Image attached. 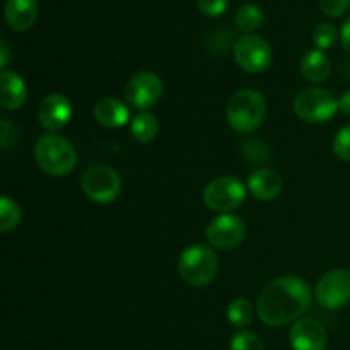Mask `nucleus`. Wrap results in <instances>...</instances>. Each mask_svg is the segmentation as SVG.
I'll return each instance as SVG.
<instances>
[{
	"mask_svg": "<svg viewBox=\"0 0 350 350\" xmlns=\"http://www.w3.org/2000/svg\"><path fill=\"white\" fill-rule=\"evenodd\" d=\"M5 23L14 31H27L38 17L36 0H7L3 9Z\"/></svg>",
	"mask_w": 350,
	"mask_h": 350,
	"instance_id": "2eb2a0df",
	"label": "nucleus"
},
{
	"mask_svg": "<svg viewBox=\"0 0 350 350\" xmlns=\"http://www.w3.org/2000/svg\"><path fill=\"white\" fill-rule=\"evenodd\" d=\"M338 109H340L344 115L350 116V91H345L344 94L338 98Z\"/></svg>",
	"mask_w": 350,
	"mask_h": 350,
	"instance_id": "c756f323",
	"label": "nucleus"
},
{
	"mask_svg": "<svg viewBox=\"0 0 350 350\" xmlns=\"http://www.w3.org/2000/svg\"><path fill=\"white\" fill-rule=\"evenodd\" d=\"M198 9L207 17H219L228 9V0H197Z\"/></svg>",
	"mask_w": 350,
	"mask_h": 350,
	"instance_id": "a878e982",
	"label": "nucleus"
},
{
	"mask_svg": "<svg viewBox=\"0 0 350 350\" xmlns=\"http://www.w3.org/2000/svg\"><path fill=\"white\" fill-rule=\"evenodd\" d=\"M248 190L256 200H273L282 191V178L277 171L270 170V167H262L248 178Z\"/></svg>",
	"mask_w": 350,
	"mask_h": 350,
	"instance_id": "4468645a",
	"label": "nucleus"
},
{
	"mask_svg": "<svg viewBox=\"0 0 350 350\" xmlns=\"http://www.w3.org/2000/svg\"><path fill=\"white\" fill-rule=\"evenodd\" d=\"M246 187L234 176H221L207 185L204 190V202L208 208L229 214L245 202Z\"/></svg>",
	"mask_w": 350,
	"mask_h": 350,
	"instance_id": "0eeeda50",
	"label": "nucleus"
},
{
	"mask_svg": "<svg viewBox=\"0 0 350 350\" xmlns=\"http://www.w3.org/2000/svg\"><path fill=\"white\" fill-rule=\"evenodd\" d=\"M9 46H7L5 40L0 41V67H7V64H9Z\"/></svg>",
	"mask_w": 350,
	"mask_h": 350,
	"instance_id": "7c9ffc66",
	"label": "nucleus"
},
{
	"mask_svg": "<svg viewBox=\"0 0 350 350\" xmlns=\"http://www.w3.org/2000/svg\"><path fill=\"white\" fill-rule=\"evenodd\" d=\"M94 118L106 129H118L129 122L130 113L123 101L116 98H106L94 106Z\"/></svg>",
	"mask_w": 350,
	"mask_h": 350,
	"instance_id": "f3484780",
	"label": "nucleus"
},
{
	"mask_svg": "<svg viewBox=\"0 0 350 350\" xmlns=\"http://www.w3.org/2000/svg\"><path fill=\"white\" fill-rule=\"evenodd\" d=\"M289 340L294 350H325L328 335L320 321L313 318H301L291 328Z\"/></svg>",
	"mask_w": 350,
	"mask_h": 350,
	"instance_id": "f8f14e48",
	"label": "nucleus"
},
{
	"mask_svg": "<svg viewBox=\"0 0 350 350\" xmlns=\"http://www.w3.org/2000/svg\"><path fill=\"white\" fill-rule=\"evenodd\" d=\"M265 98L255 89H241L229 99L226 118L229 126L239 133H252L265 120Z\"/></svg>",
	"mask_w": 350,
	"mask_h": 350,
	"instance_id": "f03ea898",
	"label": "nucleus"
},
{
	"mask_svg": "<svg viewBox=\"0 0 350 350\" xmlns=\"http://www.w3.org/2000/svg\"><path fill=\"white\" fill-rule=\"evenodd\" d=\"M10 132L16 133L17 129L14 125H10L9 120H2V135H0V140H2V147L3 149H9L10 144L16 140V137L10 135Z\"/></svg>",
	"mask_w": 350,
	"mask_h": 350,
	"instance_id": "cd10ccee",
	"label": "nucleus"
},
{
	"mask_svg": "<svg viewBox=\"0 0 350 350\" xmlns=\"http://www.w3.org/2000/svg\"><path fill=\"white\" fill-rule=\"evenodd\" d=\"M21 217H23V212H21L17 202L9 197H2V200H0V226H2V232L12 231L21 222Z\"/></svg>",
	"mask_w": 350,
	"mask_h": 350,
	"instance_id": "4be33fe9",
	"label": "nucleus"
},
{
	"mask_svg": "<svg viewBox=\"0 0 350 350\" xmlns=\"http://www.w3.org/2000/svg\"><path fill=\"white\" fill-rule=\"evenodd\" d=\"M163 81L157 74L149 70L132 75L125 85V98L132 108L147 111L152 108L163 96Z\"/></svg>",
	"mask_w": 350,
	"mask_h": 350,
	"instance_id": "9d476101",
	"label": "nucleus"
},
{
	"mask_svg": "<svg viewBox=\"0 0 350 350\" xmlns=\"http://www.w3.org/2000/svg\"><path fill=\"white\" fill-rule=\"evenodd\" d=\"M337 38H338V33H337V29H335L334 24L323 23V24H320V26H317V29L313 31V41H314V44L318 46V50H321V51L335 46V43H337Z\"/></svg>",
	"mask_w": 350,
	"mask_h": 350,
	"instance_id": "b1692460",
	"label": "nucleus"
},
{
	"mask_svg": "<svg viewBox=\"0 0 350 350\" xmlns=\"http://www.w3.org/2000/svg\"><path fill=\"white\" fill-rule=\"evenodd\" d=\"M234 58L245 72L260 74L272 64V46L258 34H245L234 43Z\"/></svg>",
	"mask_w": 350,
	"mask_h": 350,
	"instance_id": "1a4fd4ad",
	"label": "nucleus"
},
{
	"mask_svg": "<svg viewBox=\"0 0 350 350\" xmlns=\"http://www.w3.org/2000/svg\"><path fill=\"white\" fill-rule=\"evenodd\" d=\"M314 299L325 310H340L350 303V270L335 269L325 273L314 287Z\"/></svg>",
	"mask_w": 350,
	"mask_h": 350,
	"instance_id": "6e6552de",
	"label": "nucleus"
},
{
	"mask_svg": "<svg viewBox=\"0 0 350 350\" xmlns=\"http://www.w3.org/2000/svg\"><path fill=\"white\" fill-rule=\"evenodd\" d=\"M332 72L330 58L321 50H310L301 58V74L310 82L327 81Z\"/></svg>",
	"mask_w": 350,
	"mask_h": 350,
	"instance_id": "a211bd4d",
	"label": "nucleus"
},
{
	"mask_svg": "<svg viewBox=\"0 0 350 350\" xmlns=\"http://www.w3.org/2000/svg\"><path fill=\"white\" fill-rule=\"evenodd\" d=\"M228 320L232 327L245 328L252 323L253 320V306L245 297L231 301L228 304Z\"/></svg>",
	"mask_w": 350,
	"mask_h": 350,
	"instance_id": "412c9836",
	"label": "nucleus"
},
{
	"mask_svg": "<svg viewBox=\"0 0 350 350\" xmlns=\"http://www.w3.org/2000/svg\"><path fill=\"white\" fill-rule=\"evenodd\" d=\"M342 48L345 50V53L350 55V16L345 19L344 26H342Z\"/></svg>",
	"mask_w": 350,
	"mask_h": 350,
	"instance_id": "c85d7f7f",
	"label": "nucleus"
},
{
	"mask_svg": "<svg viewBox=\"0 0 350 350\" xmlns=\"http://www.w3.org/2000/svg\"><path fill=\"white\" fill-rule=\"evenodd\" d=\"M229 349L231 350H265L262 338L256 334L248 330H241L234 334L229 342Z\"/></svg>",
	"mask_w": 350,
	"mask_h": 350,
	"instance_id": "5701e85b",
	"label": "nucleus"
},
{
	"mask_svg": "<svg viewBox=\"0 0 350 350\" xmlns=\"http://www.w3.org/2000/svg\"><path fill=\"white\" fill-rule=\"evenodd\" d=\"M208 243L219 250H232L246 238V224L234 214H221L208 222L205 229Z\"/></svg>",
	"mask_w": 350,
	"mask_h": 350,
	"instance_id": "9b49d317",
	"label": "nucleus"
},
{
	"mask_svg": "<svg viewBox=\"0 0 350 350\" xmlns=\"http://www.w3.org/2000/svg\"><path fill=\"white\" fill-rule=\"evenodd\" d=\"M217 269L219 263L215 252L211 246L202 245V243L185 250L178 260L181 279L188 286L197 287V289L208 286L217 275Z\"/></svg>",
	"mask_w": 350,
	"mask_h": 350,
	"instance_id": "20e7f679",
	"label": "nucleus"
},
{
	"mask_svg": "<svg viewBox=\"0 0 350 350\" xmlns=\"http://www.w3.org/2000/svg\"><path fill=\"white\" fill-rule=\"evenodd\" d=\"M27 99V88L16 72L3 70L0 74V105L9 111L23 108Z\"/></svg>",
	"mask_w": 350,
	"mask_h": 350,
	"instance_id": "dca6fc26",
	"label": "nucleus"
},
{
	"mask_svg": "<svg viewBox=\"0 0 350 350\" xmlns=\"http://www.w3.org/2000/svg\"><path fill=\"white\" fill-rule=\"evenodd\" d=\"M82 190L96 204H109L122 193V178L106 164H94L82 176Z\"/></svg>",
	"mask_w": 350,
	"mask_h": 350,
	"instance_id": "423d86ee",
	"label": "nucleus"
},
{
	"mask_svg": "<svg viewBox=\"0 0 350 350\" xmlns=\"http://www.w3.org/2000/svg\"><path fill=\"white\" fill-rule=\"evenodd\" d=\"M313 293L299 277H279L262 291L256 303V314L267 327L279 328L301 320L311 308Z\"/></svg>",
	"mask_w": 350,
	"mask_h": 350,
	"instance_id": "f257e3e1",
	"label": "nucleus"
},
{
	"mask_svg": "<svg viewBox=\"0 0 350 350\" xmlns=\"http://www.w3.org/2000/svg\"><path fill=\"white\" fill-rule=\"evenodd\" d=\"M294 111L306 123H325L338 111V99L328 89H304L294 99Z\"/></svg>",
	"mask_w": 350,
	"mask_h": 350,
	"instance_id": "39448f33",
	"label": "nucleus"
},
{
	"mask_svg": "<svg viewBox=\"0 0 350 350\" xmlns=\"http://www.w3.org/2000/svg\"><path fill=\"white\" fill-rule=\"evenodd\" d=\"M334 152L338 159L350 163V123L342 126L334 139Z\"/></svg>",
	"mask_w": 350,
	"mask_h": 350,
	"instance_id": "393cba45",
	"label": "nucleus"
},
{
	"mask_svg": "<svg viewBox=\"0 0 350 350\" xmlns=\"http://www.w3.org/2000/svg\"><path fill=\"white\" fill-rule=\"evenodd\" d=\"M36 164L50 176H65L77 164V152L67 139L60 135H43L34 146Z\"/></svg>",
	"mask_w": 350,
	"mask_h": 350,
	"instance_id": "7ed1b4c3",
	"label": "nucleus"
},
{
	"mask_svg": "<svg viewBox=\"0 0 350 350\" xmlns=\"http://www.w3.org/2000/svg\"><path fill=\"white\" fill-rule=\"evenodd\" d=\"M157 120L152 113L140 111L130 123V132L132 137L140 144H149L157 135Z\"/></svg>",
	"mask_w": 350,
	"mask_h": 350,
	"instance_id": "6ab92c4d",
	"label": "nucleus"
},
{
	"mask_svg": "<svg viewBox=\"0 0 350 350\" xmlns=\"http://www.w3.org/2000/svg\"><path fill=\"white\" fill-rule=\"evenodd\" d=\"M320 7L325 16L340 17L350 9V0H320Z\"/></svg>",
	"mask_w": 350,
	"mask_h": 350,
	"instance_id": "bb28decb",
	"label": "nucleus"
},
{
	"mask_svg": "<svg viewBox=\"0 0 350 350\" xmlns=\"http://www.w3.org/2000/svg\"><path fill=\"white\" fill-rule=\"evenodd\" d=\"M72 118V103L65 94L55 92L48 94L41 101L40 109H38V120L41 126L46 130L57 132V130L65 129Z\"/></svg>",
	"mask_w": 350,
	"mask_h": 350,
	"instance_id": "ddd939ff",
	"label": "nucleus"
},
{
	"mask_svg": "<svg viewBox=\"0 0 350 350\" xmlns=\"http://www.w3.org/2000/svg\"><path fill=\"white\" fill-rule=\"evenodd\" d=\"M263 24V10L255 3H246L238 9L234 16V26L246 34H252Z\"/></svg>",
	"mask_w": 350,
	"mask_h": 350,
	"instance_id": "aec40b11",
	"label": "nucleus"
}]
</instances>
